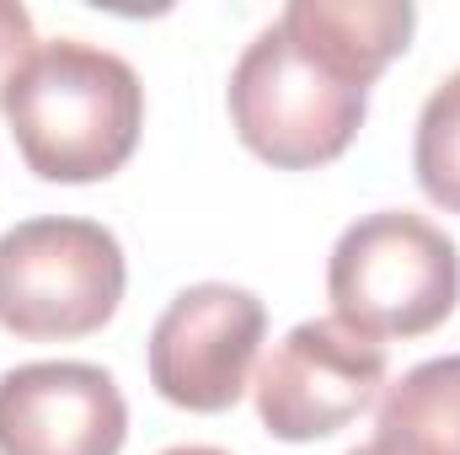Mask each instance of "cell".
<instances>
[{
  "mask_svg": "<svg viewBox=\"0 0 460 455\" xmlns=\"http://www.w3.org/2000/svg\"><path fill=\"white\" fill-rule=\"evenodd\" d=\"M38 49V38H32V16H27V5H16V0H0V86L22 70V59Z\"/></svg>",
  "mask_w": 460,
  "mask_h": 455,
  "instance_id": "cell-10",
  "label": "cell"
},
{
  "mask_svg": "<svg viewBox=\"0 0 460 455\" xmlns=\"http://www.w3.org/2000/svg\"><path fill=\"white\" fill-rule=\"evenodd\" d=\"M0 118L43 183H108L128 166L145 129L139 70L86 38L38 43L22 70L0 86Z\"/></svg>",
  "mask_w": 460,
  "mask_h": 455,
  "instance_id": "cell-2",
  "label": "cell"
},
{
  "mask_svg": "<svg viewBox=\"0 0 460 455\" xmlns=\"http://www.w3.org/2000/svg\"><path fill=\"white\" fill-rule=\"evenodd\" d=\"M327 300L332 317L364 338H429L460 306L456 236L412 210L353 220L327 257Z\"/></svg>",
  "mask_w": 460,
  "mask_h": 455,
  "instance_id": "cell-3",
  "label": "cell"
},
{
  "mask_svg": "<svg viewBox=\"0 0 460 455\" xmlns=\"http://www.w3.org/2000/svg\"><path fill=\"white\" fill-rule=\"evenodd\" d=\"M375 445L385 455H460V353L423 359L385 386Z\"/></svg>",
  "mask_w": 460,
  "mask_h": 455,
  "instance_id": "cell-8",
  "label": "cell"
},
{
  "mask_svg": "<svg viewBox=\"0 0 460 455\" xmlns=\"http://www.w3.org/2000/svg\"><path fill=\"white\" fill-rule=\"evenodd\" d=\"M128 263L102 220L38 215L0 236V333L70 343L102 333L123 306Z\"/></svg>",
  "mask_w": 460,
  "mask_h": 455,
  "instance_id": "cell-4",
  "label": "cell"
},
{
  "mask_svg": "<svg viewBox=\"0 0 460 455\" xmlns=\"http://www.w3.org/2000/svg\"><path fill=\"white\" fill-rule=\"evenodd\" d=\"M348 455H385V451H380V445L369 440V445H358V451H348Z\"/></svg>",
  "mask_w": 460,
  "mask_h": 455,
  "instance_id": "cell-12",
  "label": "cell"
},
{
  "mask_svg": "<svg viewBox=\"0 0 460 455\" xmlns=\"http://www.w3.org/2000/svg\"><path fill=\"white\" fill-rule=\"evenodd\" d=\"M412 27V0H289L230 70L235 139L279 172L338 161L364 129L369 86L407 54Z\"/></svg>",
  "mask_w": 460,
  "mask_h": 455,
  "instance_id": "cell-1",
  "label": "cell"
},
{
  "mask_svg": "<svg viewBox=\"0 0 460 455\" xmlns=\"http://www.w3.org/2000/svg\"><path fill=\"white\" fill-rule=\"evenodd\" d=\"M161 455H226V451H215V445H172V451H161Z\"/></svg>",
  "mask_w": 460,
  "mask_h": 455,
  "instance_id": "cell-11",
  "label": "cell"
},
{
  "mask_svg": "<svg viewBox=\"0 0 460 455\" xmlns=\"http://www.w3.org/2000/svg\"><path fill=\"white\" fill-rule=\"evenodd\" d=\"M128 402L102 364L32 359L0 375V455H118Z\"/></svg>",
  "mask_w": 460,
  "mask_h": 455,
  "instance_id": "cell-7",
  "label": "cell"
},
{
  "mask_svg": "<svg viewBox=\"0 0 460 455\" xmlns=\"http://www.w3.org/2000/svg\"><path fill=\"white\" fill-rule=\"evenodd\" d=\"M268 338V306L241 284H188L166 300L150 327L145 370L161 402L182 413H230L246 386L257 348Z\"/></svg>",
  "mask_w": 460,
  "mask_h": 455,
  "instance_id": "cell-5",
  "label": "cell"
},
{
  "mask_svg": "<svg viewBox=\"0 0 460 455\" xmlns=\"http://www.w3.org/2000/svg\"><path fill=\"white\" fill-rule=\"evenodd\" d=\"M385 370L391 359L380 338L353 333L338 317L300 322L273 343V353L252 380L257 418L284 445L327 440L348 429L358 413H369V402L385 386Z\"/></svg>",
  "mask_w": 460,
  "mask_h": 455,
  "instance_id": "cell-6",
  "label": "cell"
},
{
  "mask_svg": "<svg viewBox=\"0 0 460 455\" xmlns=\"http://www.w3.org/2000/svg\"><path fill=\"white\" fill-rule=\"evenodd\" d=\"M412 177L429 204H439L445 215H460V70H450L429 92V103L418 113Z\"/></svg>",
  "mask_w": 460,
  "mask_h": 455,
  "instance_id": "cell-9",
  "label": "cell"
}]
</instances>
